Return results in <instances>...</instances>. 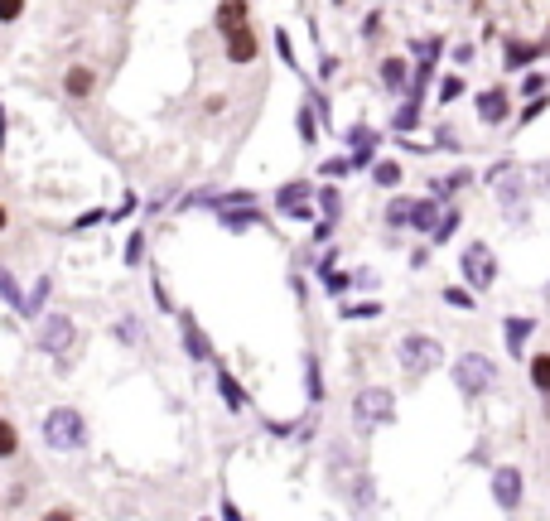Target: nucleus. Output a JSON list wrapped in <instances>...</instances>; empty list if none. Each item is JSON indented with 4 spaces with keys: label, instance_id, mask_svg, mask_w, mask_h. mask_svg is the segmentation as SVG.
Masks as SVG:
<instances>
[{
    "label": "nucleus",
    "instance_id": "obj_1",
    "mask_svg": "<svg viewBox=\"0 0 550 521\" xmlns=\"http://www.w3.org/2000/svg\"><path fill=\"white\" fill-rule=\"evenodd\" d=\"M39 430H44V444H49V449H83L87 444V425L73 406H54V411L44 415Z\"/></svg>",
    "mask_w": 550,
    "mask_h": 521
},
{
    "label": "nucleus",
    "instance_id": "obj_2",
    "mask_svg": "<svg viewBox=\"0 0 550 521\" xmlns=\"http://www.w3.org/2000/svg\"><path fill=\"white\" fill-rule=\"evenodd\" d=\"M396 357H401L406 377H425V372H435L444 362V348L430 338V333H406V338L396 343Z\"/></svg>",
    "mask_w": 550,
    "mask_h": 521
},
{
    "label": "nucleus",
    "instance_id": "obj_3",
    "mask_svg": "<svg viewBox=\"0 0 550 521\" xmlns=\"http://www.w3.org/2000/svg\"><path fill=\"white\" fill-rule=\"evenodd\" d=\"M353 420H358L362 430L396 420V396H391V386H362L358 396H353Z\"/></svg>",
    "mask_w": 550,
    "mask_h": 521
},
{
    "label": "nucleus",
    "instance_id": "obj_4",
    "mask_svg": "<svg viewBox=\"0 0 550 521\" xmlns=\"http://www.w3.org/2000/svg\"><path fill=\"white\" fill-rule=\"evenodd\" d=\"M459 271H464V285L473 290V295H478V290H493V285H497L493 247H488V242H468L464 261H459Z\"/></svg>",
    "mask_w": 550,
    "mask_h": 521
},
{
    "label": "nucleus",
    "instance_id": "obj_5",
    "mask_svg": "<svg viewBox=\"0 0 550 521\" xmlns=\"http://www.w3.org/2000/svg\"><path fill=\"white\" fill-rule=\"evenodd\" d=\"M454 382H459V391H464V396H483V391H488V386L497 382L493 357H483V353H464L459 362H454Z\"/></svg>",
    "mask_w": 550,
    "mask_h": 521
},
{
    "label": "nucleus",
    "instance_id": "obj_6",
    "mask_svg": "<svg viewBox=\"0 0 550 521\" xmlns=\"http://www.w3.org/2000/svg\"><path fill=\"white\" fill-rule=\"evenodd\" d=\"M78 343V329H73V319L68 314H49L44 324H39V348L54 357H68V348Z\"/></svg>",
    "mask_w": 550,
    "mask_h": 521
},
{
    "label": "nucleus",
    "instance_id": "obj_7",
    "mask_svg": "<svg viewBox=\"0 0 550 521\" xmlns=\"http://www.w3.org/2000/svg\"><path fill=\"white\" fill-rule=\"evenodd\" d=\"M222 54H227V63H256L261 39H256L247 25H237V29H227V34H222Z\"/></svg>",
    "mask_w": 550,
    "mask_h": 521
},
{
    "label": "nucleus",
    "instance_id": "obj_8",
    "mask_svg": "<svg viewBox=\"0 0 550 521\" xmlns=\"http://www.w3.org/2000/svg\"><path fill=\"white\" fill-rule=\"evenodd\" d=\"M478 121L483 126H502L507 121V111H512V97H507V87H488V92H478Z\"/></svg>",
    "mask_w": 550,
    "mask_h": 521
},
{
    "label": "nucleus",
    "instance_id": "obj_9",
    "mask_svg": "<svg viewBox=\"0 0 550 521\" xmlns=\"http://www.w3.org/2000/svg\"><path fill=\"white\" fill-rule=\"evenodd\" d=\"M493 502L497 507H507V512L522 502V468H512V464L497 468L493 473Z\"/></svg>",
    "mask_w": 550,
    "mask_h": 521
},
{
    "label": "nucleus",
    "instance_id": "obj_10",
    "mask_svg": "<svg viewBox=\"0 0 550 521\" xmlns=\"http://www.w3.org/2000/svg\"><path fill=\"white\" fill-rule=\"evenodd\" d=\"M309 184H304V179H295V184H285V189L275 193V208H280V213H290V218H314V208H304V198H309Z\"/></svg>",
    "mask_w": 550,
    "mask_h": 521
},
{
    "label": "nucleus",
    "instance_id": "obj_11",
    "mask_svg": "<svg viewBox=\"0 0 550 521\" xmlns=\"http://www.w3.org/2000/svg\"><path fill=\"white\" fill-rule=\"evenodd\" d=\"M546 54V44H526V39H507V49H502V63H507V73H522L526 63H536V58Z\"/></svg>",
    "mask_w": 550,
    "mask_h": 521
},
{
    "label": "nucleus",
    "instance_id": "obj_12",
    "mask_svg": "<svg viewBox=\"0 0 550 521\" xmlns=\"http://www.w3.org/2000/svg\"><path fill=\"white\" fill-rule=\"evenodd\" d=\"M63 92H68V97H78V102H83V97H92V92H97V73H92V68H83V63H73V68L63 73Z\"/></svg>",
    "mask_w": 550,
    "mask_h": 521
},
{
    "label": "nucleus",
    "instance_id": "obj_13",
    "mask_svg": "<svg viewBox=\"0 0 550 521\" xmlns=\"http://www.w3.org/2000/svg\"><path fill=\"white\" fill-rule=\"evenodd\" d=\"M184 353H189L193 362H213V343H208V333L198 329L189 314H184Z\"/></svg>",
    "mask_w": 550,
    "mask_h": 521
},
{
    "label": "nucleus",
    "instance_id": "obj_14",
    "mask_svg": "<svg viewBox=\"0 0 550 521\" xmlns=\"http://www.w3.org/2000/svg\"><path fill=\"white\" fill-rule=\"evenodd\" d=\"M536 333V319H522V314H512V319H502V338H507V353H522L526 338Z\"/></svg>",
    "mask_w": 550,
    "mask_h": 521
},
{
    "label": "nucleus",
    "instance_id": "obj_15",
    "mask_svg": "<svg viewBox=\"0 0 550 521\" xmlns=\"http://www.w3.org/2000/svg\"><path fill=\"white\" fill-rule=\"evenodd\" d=\"M377 73H382V83L391 87V92H411V68H406V58H382V68H377Z\"/></svg>",
    "mask_w": 550,
    "mask_h": 521
},
{
    "label": "nucleus",
    "instance_id": "obj_16",
    "mask_svg": "<svg viewBox=\"0 0 550 521\" xmlns=\"http://www.w3.org/2000/svg\"><path fill=\"white\" fill-rule=\"evenodd\" d=\"M218 391H222V401H227V411H247V406H251L247 391H242V382H237V377H232L227 367L218 372Z\"/></svg>",
    "mask_w": 550,
    "mask_h": 521
},
{
    "label": "nucleus",
    "instance_id": "obj_17",
    "mask_svg": "<svg viewBox=\"0 0 550 521\" xmlns=\"http://www.w3.org/2000/svg\"><path fill=\"white\" fill-rule=\"evenodd\" d=\"M49 290H54V280H49V275H39V280H34V290H29L25 300H20V309H15V314H25V319H34V314L44 309V300H49Z\"/></svg>",
    "mask_w": 550,
    "mask_h": 521
},
{
    "label": "nucleus",
    "instance_id": "obj_18",
    "mask_svg": "<svg viewBox=\"0 0 550 521\" xmlns=\"http://www.w3.org/2000/svg\"><path fill=\"white\" fill-rule=\"evenodd\" d=\"M247 15H251V5H247V0H222V5H218V29L227 34V29L247 25Z\"/></svg>",
    "mask_w": 550,
    "mask_h": 521
},
{
    "label": "nucleus",
    "instance_id": "obj_19",
    "mask_svg": "<svg viewBox=\"0 0 550 521\" xmlns=\"http://www.w3.org/2000/svg\"><path fill=\"white\" fill-rule=\"evenodd\" d=\"M256 222H261L256 203H247L242 213H237V208H222V227H227V232H247V227H256Z\"/></svg>",
    "mask_w": 550,
    "mask_h": 521
},
{
    "label": "nucleus",
    "instance_id": "obj_20",
    "mask_svg": "<svg viewBox=\"0 0 550 521\" xmlns=\"http://www.w3.org/2000/svg\"><path fill=\"white\" fill-rule=\"evenodd\" d=\"M440 218H444V213L435 208V203H415V208H411V227H415V232H425V237L440 227Z\"/></svg>",
    "mask_w": 550,
    "mask_h": 521
},
{
    "label": "nucleus",
    "instance_id": "obj_21",
    "mask_svg": "<svg viewBox=\"0 0 550 521\" xmlns=\"http://www.w3.org/2000/svg\"><path fill=\"white\" fill-rule=\"evenodd\" d=\"M304 391H309V401H314V406L324 401V372H319V362H314V357L304 362Z\"/></svg>",
    "mask_w": 550,
    "mask_h": 521
},
{
    "label": "nucleus",
    "instance_id": "obj_22",
    "mask_svg": "<svg viewBox=\"0 0 550 521\" xmlns=\"http://www.w3.org/2000/svg\"><path fill=\"white\" fill-rule=\"evenodd\" d=\"M531 386H536L541 396H550V353L531 357Z\"/></svg>",
    "mask_w": 550,
    "mask_h": 521
},
{
    "label": "nucleus",
    "instance_id": "obj_23",
    "mask_svg": "<svg viewBox=\"0 0 550 521\" xmlns=\"http://www.w3.org/2000/svg\"><path fill=\"white\" fill-rule=\"evenodd\" d=\"M415 126H420V102H406V107L396 111V116H391V131H401V136H406V131H415Z\"/></svg>",
    "mask_w": 550,
    "mask_h": 521
},
{
    "label": "nucleus",
    "instance_id": "obj_24",
    "mask_svg": "<svg viewBox=\"0 0 550 521\" xmlns=\"http://www.w3.org/2000/svg\"><path fill=\"white\" fill-rule=\"evenodd\" d=\"M372 184H377V189H396V184H401V165H396V160L372 165Z\"/></svg>",
    "mask_w": 550,
    "mask_h": 521
},
{
    "label": "nucleus",
    "instance_id": "obj_25",
    "mask_svg": "<svg viewBox=\"0 0 550 521\" xmlns=\"http://www.w3.org/2000/svg\"><path fill=\"white\" fill-rule=\"evenodd\" d=\"M377 131H372V126H367V121H358V126H348V145H353V150H377Z\"/></svg>",
    "mask_w": 550,
    "mask_h": 521
},
{
    "label": "nucleus",
    "instance_id": "obj_26",
    "mask_svg": "<svg viewBox=\"0 0 550 521\" xmlns=\"http://www.w3.org/2000/svg\"><path fill=\"white\" fill-rule=\"evenodd\" d=\"M295 126H300V140H304V145H319V121H314V107H309V102L300 107Z\"/></svg>",
    "mask_w": 550,
    "mask_h": 521
},
{
    "label": "nucleus",
    "instance_id": "obj_27",
    "mask_svg": "<svg viewBox=\"0 0 550 521\" xmlns=\"http://www.w3.org/2000/svg\"><path fill=\"white\" fill-rule=\"evenodd\" d=\"M15 449H20V430L10 420H0V459H15Z\"/></svg>",
    "mask_w": 550,
    "mask_h": 521
},
{
    "label": "nucleus",
    "instance_id": "obj_28",
    "mask_svg": "<svg viewBox=\"0 0 550 521\" xmlns=\"http://www.w3.org/2000/svg\"><path fill=\"white\" fill-rule=\"evenodd\" d=\"M464 184H473V174H468V169H454V174H449L444 184H430V189L440 193V198H449V193H459Z\"/></svg>",
    "mask_w": 550,
    "mask_h": 521
},
{
    "label": "nucleus",
    "instance_id": "obj_29",
    "mask_svg": "<svg viewBox=\"0 0 550 521\" xmlns=\"http://www.w3.org/2000/svg\"><path fill=\"white\" fill-rule=\"evenodd\" d=\"M411 198H396V203H391V208H386V222H391V227H411Z\"/></svg>",
    "mask_w": 550,
    "mask_h": 521
},
{
    "label": "nucleus",
    "instance_id": "obj_30",
    "mask_svg": "<svg viewBox=\"0 0 550 521\" xmlns=\"http://www.w3.org/2000/svg\"><path fill=\"white\" fill-rule=\"evenodd\" d=\"M444 304H454V309H478L468 285H449V290H444Z\"/></svg>",
    "mask_w": 550,
    "mask_h": 521
},
{
    "label": "nucleus",
    "instance_id": "obj_31",
    "mask_svg": "<svg viewBox=\"0 0 550 521\" xmlns=\"http://www.w3.org/2000/svg\"><path fill=\"white\" fill-rule=\"evenodd\" d=\"M314 193H319V208H324V218H338V208H343L338 189H329V184H324V189H314Z\"/></svg>",
    "mask_w": 550,
    "mask_h": 521
},
{
    "label": "nucleus",
    "instance_id": "obj_32",
    "mask_svg": "<svg viewBox=\"0 0 550 521\" xmlns=\"http://www.w3.org/2000/svg\"><path fill=\"white\" fill-rule=\"evenodd\" d=\"M338 314H343V319H377V314H382V304H343Z\"/></svg>",
    "mask_w": 550,
    "mask_h": 521
},
{
    "label": "nucleus",
    "instance_id": "obj_33",
    "mask_svg": "<svg viewBox=\"0 0 550 521\" xmlns=\"http://www.w3.org/2000/svg\"><path fill=\"white\" fill-rule=\"evenodd\" d=\"M454 227H459V213H444L440 227L430 232V242H435V247H440V242H449V237H454Z\"/></svg>",
    "mask_w": 550,
    "mask_h": 521
},
{
    "label": "nucleus",
    "instance_id": "obj_34",
    "mask_svg": "<svg viewBox=\"0 0 550 521\" xmlns=\"http://www.w3.org/2000/svg\"><path fill=\"white\" fill-rule=\"evenodd\" d=\"M0 295H5V304H15V309H20V300H25V295H20V285H15V275H10V271H0Z\"/></svg>",
    "mask_w": 550,
    "mask_h": 521
},
{
    "label": "nucleus",
    "instance_id": "obj_35",
    "mask_svg": "<svg viewBox=\"0 0 550 521\" xmlns=\"http://www.w3.org/2000/svg\"><path fill=\"white\" fill-rule=\"evenodd\" d=\"M25 15V0H0V25H15Z\"/></svg>",
    "mask_w": 550,
    "mask_h": 521
},
{
    "label": "nucleus",
    "instance_id": "obj_36",
    "mask_svg": "<svg viewBox=\"0 0 550 521\" xmlns=\"http://www.w3.org/2000/svg\"><path fill=\"white\" fill-rule=\"evenodd\" d=\"M116 338L136 348V343H140V324H136V319H121V324H116Z\"/></svg>",
    "mask_w": 550,
    "mask_h": 521
},
{
    "label": "nucleus",
    "instance_id": "obj_37",
    "mask_svg": "<svg viewBox=\"0 0 550 521\" xmlns=\"http://www.w3.org/2000/svg\"><path fill=\"white\" fill-rule=\"evenodd\" d=\"M140 256H145V237L131 232V242H126V266H140Z\"/></svg>",
    "mask_w": 550,
    "mask_h": 521
},
{
    "label": "nucleus",
    "instance_id": "obj_38",
    "mask_svg": "<svg viewBox=\"0 0 550 521\" xmlns=\"http://www.w3.org/2000/svg\"><path fill=\"white\" fill-rule=\"evenodd\" d=\"M546 107H550V97H541V92H536V97L526 102V111H522V126H526V121H536V116H541Z\"/></svg>",
    "mask_w": 550,
    "mask_h": 521
},
{
    "label": "nucleus",
    "instance_id": "obj_39",
    "mask_svg": "<svg viewBox=\"0 0 550 521\" xmlns=\"http://www.w3.org/2000/svg\"><path fill=\"white\" fill-rule=\"evenodd\" d=\"M275 49H280V58L295 68V49H290V34H285V29H275Z\"/></svg>",
    "mask_w": 550,
    "mask_h": 521
},
{
    "label": "nucleus",
    "instance_id": "obj_40",
    "mask_svg": "<svg viewBox=\"0 0 550 521\" xmlns=\"http://www.w3.org/2000/svg\"><path fill=\"white\" fill-rule=\"evenodd\" d=\"M464 92V78H444V87H440V102H454Z\"/></svg>",
    "mask_w": 550,
    "mask_h": 521
},
{
    "label": "nucleus",
    "instance_id": "obj_41",
    "mask_svg": "<svg viewBox=\"0 0 550 521\" xmlns=\"http://www.w3.org/2000/svg\"><path fill=\"white\" fill-rule=\"evenodd\" d=\"M348 169H353V160H329V165H324V179H343Z\"/></svg>",
    "mask_w": 550,
    "mask_h": 521
},
{
    "label": "nucleus",
    "instance_id": "obj_42",
    "mask_svg": "<svg viewBox=\"0 0 550 521\" xmlns=\"http://www.w3.org/2000/svg\"><path fill=\"white\" fill-rule=\"evenodd\" d=\"M348 160H353V169H372V160H377V150H353Z\"/></svg>",
    "mask_w": 550,
    "mask_h": 521
},
{
    "label": "nucleus",
    "instance_id": "obj_43",
    "mask_svg": "<svg viewBox=\"0 0 550 521\" xmlns=\"http://www.w3.org/2000/svg\"><path fill=\"white\" fill-rule=\"evenodd\" d=\"M324 285L338 295V290H348V275H343V271H324Z\"/></svg>",
    "mask_w": 550,
    "mask_h": 521
},
{
    "label": "nucleus",
    "instance_id": "obj_44",
    "mask_svg": "<svg viewBox=\"0 0 550 521\" xmlns=\"http://www.w3.org/2000/svg\"><path fill=\"white\" fill-rule=\"evenodd\" d=\"M136 203H140L136 193H126V198H121V208H116V213H111V218L121 222V218H126V213H136Z\"/></svg>",
    "mask_w": 550,
    "mask_h": 521
},
{
    "label": "nucleus",
    "instance_id": "obj_45",
    "mask_svg": "<svg viewBox=\"0 0 550 521\" xmlns=\"http://www.w3.org/2000/svg\"><path fill=\"white\" fill-rule=\"evenodd\" d=\"M102 218H111V213H102V208H92V213H83V218L73 222V227H78V232H83V227H92V222H102Z\"/></svg>",
    "mask_w": 550,
    "mask_h": 521
},
{
    "label": "nucleus",
    "instance_id": "obj_46",
    "mask_svg": "<svg viewBox=\"0 0 550 521\" xmlns=\"http://www.w3.org/2000/svg\"><path fill=\"white\" fill-rule=\"evenodd\" d=\"M377 29H382V15H367L362 20V39H377Z\"/></svg>",
    "mask_w": 550,
    "mask_h": 521
},
{
    "label": "nucleus",
    "instance_id": "obj_47",
    "mask_svg": "<svg viewBox=\"0 0 550 521\" xmlns=\"http://www.w3.org/2000/svg\"><path fill=\"white\" fill-rule=\"evenodd\" d=\"M454 58H459V63H464V68H468V63L478 58V49H473V44H459V49H454Z\"/></svg>",
    "mask_w": 550,
    "mask_h": 521
},
{
    "label": "nucleus",
    "instance_id": "obj_48",
    "mask_svg": "<svg viewBox=\"0 0 550 521\" xmlns=\"http://www.w3.org/2000/svg\"><path fill=\"white\" fill-rule=\"evenodd\" d=\"M541 87H546V78H541V73H531V78H526V97H536Z\"/></svg>",
    "mask_w": 550,
    "mask_h": 521
},
{
    "label": "nucleus",
    "instance_id": "obj_49",
    "mask_svg": "<svg viewBox=\"0 0 550 521\" xmlns=\"http://www.w3.org/2000/svg\"><path fill=\"white\" fill-rule=\"evenodd\" d=\"M155 300H160V309H174V304H169V290L160 285V275H155Z\"/></svg>",
    "mask_w": 550,
    "mask_h": 521
},
{
    "label": "nucleus",
    "instance_id": "obj_50",
    "mask_svg": "<svg viewBox=\"0 0 550 521\" xmlns=\"http://www.w3.org/2000/svg\"><path fill=\"white\" fill-rule=\"evenodd\" d=\"M5 227H10V213H5V203H0V232H5Z\"/></svg>",
    "mask_w": 550,
    "mask_h": 521
},
{
    "label": "nucleus",
    "instance_id": "obj_51",
    "mask_svg": "<svg viewBox=\"0 0 550 521\" xmlns=\"http://www.w3.org/2000/svg\"><path fill=\"white\" fill-rule=\"evenodd\" d=\"M0 145H5V107H0Z\"/></svg>",
    "mask_w": 550,
    "mask_h": 521
},
{
    "label": "nucleus",
    "instance_id": "obj_52",
    "mask_svg": "<svg viewBox=\"0 0 550 521\" xmlns=\"http://www.w3.org/2000/svg\"><path fill=\"white\" fill-rule=\"evenodd\" d=\"M546 304H550V280H546Z\"/></svg>",
    "mask_w": 550,
    "mask_h": 521
},
{
    "label": "nucleus",
    "instance_id": "obj_53",
    "mask_svg": "<svg viewBox=\"0 0 550 521\" xmlns=\"http://www.w3.org/2000/svg\"><path fill=\"white\" fill-rule=\"evenodd\" d=\"M333 5H343V0H333Z\"/></svg>",
    "mask_w": 550,
    "mask_h": 521
}]
</instances>
